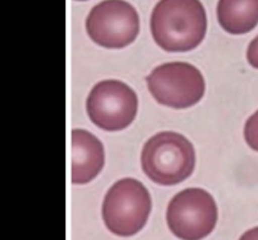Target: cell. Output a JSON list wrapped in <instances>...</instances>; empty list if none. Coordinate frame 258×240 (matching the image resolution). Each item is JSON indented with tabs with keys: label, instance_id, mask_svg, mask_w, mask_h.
I'll use <instances>...</instances> for the list:
<instances>
[{
	"label": "cell",
	"instance_id": "obj_4",
	"mask_svg": "<svg viewBox=\"0 0 258 240\" xmlns=\"http://www.w3.org/2000/svg\"><path fill=\"white\" fill-rule=\"evenodd\" d=\"M148 88L159 104L173 109L191 108L206 92V81L188 62L163 63L146 77Z\"/></svg>",
	"mask_w": 258,
	"mask_h": 240
},
{
	"label": "cell",
	"instance_id": "obj_2",
	"mask_svg": "<svg viewBox=\"0 0 258 240\" xmlns=\"http://www.w3.org/2000/svg\"><path fill=\"white\" fill-rule=\"evenodd\" d=\"M141 167L155 183L174 186L191 176L196 167V151L181 134L161 131L151 136L144 146Z\"/></svg>",
	"mask_w": 258,
	"mask_h": 240
},
{
	"label": "cell",
	"instance_id": "obj_12",
	"mask_svg": "<svg viewBox=\"0 0 258 240\" xmlns=\"http://www.w3.org/2000/svg\"><path fill=\"white\" fill-rule=\"evenodd\" d=\"M239 240H258V226L244 232V234L239 237Z\"/></svg>",
	"mask_w": 258,
	"mask_h": 240
},
{
	"label": "cell",
	"instance_id": "obj_13",
	"mask_svg": "<svg viewBox=\"0 0 258 240\" xmlns=\"http://www.w3.org/2000/svg\"><path fill=\"white\" fill-rule=\"evenodd\" d=\"M78 2H86V0H78Z\"/></svg>",
	"mask_w": 258,
	"mask_h": 240
},
{
	"label": "cell",
	"instance_id": "obj_8",
	"mask_svg": "<svg viewBox=\"0 0 258 240\" xmlns=\"http://www.w3.org/2000/svg\"><path fill=\"white\" fill-rule=\"evenodd\" d=\"M105 163L103 146L92 133L83 129L72 131V182L85 184L98 176Z\"/></svg>",
	"mask_w": 258,
	"mask_h": 240
},
{
	"label": "cell",
	"instance_id": "obj_11",
	"mask_svg": "<svg viewBox=\"0 0 258 240\" xmlns=\"http://www.w3.org/2000/svg\"><path fill=\"white\" fill-rule=\"evenodd\" d=\"M247 60L252 67L258 70V35L254 39H252L247 48Z\"/></svg>",
	"mask_w": 258,
	"mask_h": 240
},
{
	"label": "cell",
	"instance_id": "obj_6",
	"mask_svg": "<svg viewBox=\"0 0 258 240\" xmlns=\"http://www.w3.org/2000/svg\"><path fill=\"white\" fill-rule=\"evenodd\" d=\"M87 34L96 44L118 50L136 39L140 19L135 8L125 0H103L91 9L86 19Z\"/></svg>",
	"mask_w": 258,
	"mask_h": 240
},
{
	"label": "cell",
	"instance_id": "obj_10",
	"mask_svg": "<svg viewBox=\"0 0 258 240\" xmlns=\"http://www.w3.org/2000/svg\"><path fill=\"white\" fill-rule=\"evenodd\" d=\"M244 139L249 148L258 152V110L252 114L244 125Z\"/></svg>",
	"mask_w": 258,
	"mask_h": 240
},
{
	"label": "cell",
	"instance_id": "obj_9",
	"mask_svg": "<svg viewBox=\"0 0 258 240\" xmlns=\"http://www.w3.org/2000/svg\"><path fill=\"white\" fill-rule=\"evenodd\" d=\"M217 17L227 33L246 34L258 24V0H219Z\"/></svg>",
	"mask_w": 258,
	"mask_h": 240
},
{
	"label": "cell",
	"instance_id": "obj_7",
	"mask_svg": "<svg viewBox=\"0 0 258 240\" xmlns=\"http://www.w3.org/2000/svg\"><path fill=\"white\" fill-rule=\"evenodd\" d=\"M91 121L102 130L118 131L131 125L136 118L139 99L135 91L118 80L96 83L86 103Z\"/></svg>",
	"mask_w": 258,
	"mask_h": 240
},
{
	"label": "cell",
	"instance_id": "obj_3",
	"mask_svg": "<svg viewBox=\"0 0 258 240\" xmlns=\"http://www.w3.org/2000/svg\"><path fill=\"white\" fill-rule=\"evenodd\" d=\"M150 212V194L135 178H122L113 183L103 200V221L106 227L118 236L138 234L145 226Z\"/></svg>",
	"mask_w": 258,
	"mask_h": 240
},
{
	"label": "cell",
	"instance_id": "obj_5",
	"mask_svg": "<svg viewBox=\"0 0 258 240\" xmlns=\"http://www.w3.org/2000/svg\"><path fill=\"white\" fill-rule=\"evenodd\" d=\"M166 221L170 231L181 240H202L218 221V207L209 192L185 188L169 202Z\"/></svg>",
	"mask_w": 258,
	"mask_h": 240
},
{
	"label": "cell",
	"instance_id": "obj_1",
	"mask_svg": "<svg viewBox=\"0 0 258 240\" xmlns=\"http://www.w3.org/2000/svg\"><path fill=\"white\" fill-rule=\"evenodd\" d=\"M208 27L201 0H160L151 13L154 40L166 52H188L203 42Z\"/></svg>",
	"mask_w": 258,
	"mask_h": 240
}]
</instances>
